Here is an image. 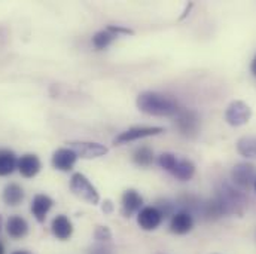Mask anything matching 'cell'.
<instances>
[{
	"label": "cell",
	"instance_id": "cell-16",
	"mask_svg": "<svg viewBox=\"0 0 256 254\" xmlns=\"http://www.w3.org/2000/svg\"><path fill=\"white\" fill-rule=\"evenodd\" d=\"M170 174H173L180 182H190L195 176V165L186 158H178V162Z\"/></svg>",
	"mask_w": 256,
	"mask_h": 254
},
{
	"label": "cell",
	"instance_id": "cell-15",
	"mask_svg": "<svg viewBox=\"0 0 256 254\" xmlns=\"http://www.w3.org/2000/svg\"><path fill=\"white\" fill-rule=\"evenodd\" d=\"M6 232L12 240H21L28 234V223L21 216H10L6 222Z\"/></svg>",
	"mask_w": 256,
	"mask_h": 254
},
{
	"label": "cell",
	"instance_id": "cell-17",
	"mask_svg": "<svg viewBox=\"0 0 256 254\" xmlns=\"http://www.w3.org/2000/svg\"><path fill=\"white\" fill-rule=\"evenodd\" d=\"M18 165L16 155L9 149H0V177H6L15 171Z\"/></svg>",
	"mask_w": 256,
	"mask_h": 254
},
{
	"label": "cell",
	"instance_id": "cell-6",
	"mask_svg": "<svg viewBox=\"0 0 256 254\" xmlns=\"http://www.w3.org/2000/svg\"><path fill=\"white\" fill-rule=\"evenodd\" d=\"M176 121V127L180 131L182 135L194 138L198 131H200V118L196 115V112H194L191 109H180V112L174 116Z\"/></svg>",
	"mask_w": 256,
	"mask_h": 254
},
{
	"label": "cell",
	"instance_id": "cell-25",
	"mask_svg": "<svg viewBox=\"0 0 256 254\" xmlns=\"http://www.w3.org/2000/svg\"><path fill=\"white\" fill-rule=\"evenodd\" d=\"M108 28L110 30V31H114L116 36H132L134 34V31L131 30V28H128V27H124V25H108Z\"/></svg>",
	"mask_w": 256,
	"mask_h": 254
},
{
	"label": "cell",
	"instance_id": "cell-24",
	"mask_svg": "<svg viewBox=\"0 0 256 254\" xmlns=\"http://www.w3.org/2000/svg\"><path fill=\"white\" fill-rule=\"evenodd\" d=\"M86 254H116V253H115L114 247H110V246H108V244H96V246H92V247L88 250V253Z\"/></svg>",
	"mask_w": 256,
	"mask_h": 254
},
{
	"label": "cell",
	"instance_id": "cell-30",
	"mask_svg": "<svg viewBox=\"0 0 256 254\" xmlns=\"http://www.w3.org/2000/svg\"><path fill=\"white\" fill-rule=\"evenodd\" d=\"M2 228H3V219H2V216H0V232H2Z\"/></svg>",
	"mask_w": 256,
	"mask_h": 254
},
{
	"label": "cell",
	"instance_id": "cell-31",
	"mask_svg": "<svg viewBox=\"0 0 256 254\" xmlns=\"http://www.w3.org/2000/svg\"><path fill=\"white\" fill-rule=\"evenodd\" d=\"M254 188H255V191H256V183H255V186H254Z\"/></svg>",
	"mask_w": 256,
	"mask_h": 254
},
{
	"label": "cell",
	"instance_id": "cell-8",
	"mask_svg": "<svg viewBox=\"0 0 256 254\" xmlns=\"http://www.w3.org/2000/svg\"><path fill=\"white\" fill-rule=\"evenodd\" d=\"M162 220H164L162 213L154 205L143 207L137 213V223L143 231H155L156 228H160Z\"/></svg>",
	"mask_w": 256,
	"mask_h": 254
},
{
	"label": "cell",
	"instance_id": "cell-20",
	"mask_svg": "<svg viewBox=\"0 0 256 254\" xmlns=\"http://www.w3.org/2000/svg\"><path fill=\"white\" fill-rule=\"evenodd\" d=\"M116 37H118V36L106 27L104 30H100V31H97V33L92 36V45H94L96 49L102 51V49H106Z\"/></svg>",
	"mask_w": 256,
	"mask_h": 254
},
{
	"label": "cell",
	"instance_id": "cell-4",
	"mask_svg": "<svg viewBox=\"0 0 256 254\" xmlns=\"http://www.w3.org/2000/svg\"><path fill=\"white\" fill-rule=\"evenodd\" d=\"M252 118V109L249 104H246L244 101H232L226 110H225V121L231 125V127H242L246 125Z\"/></svg>",
	"mask_w": 256,
	"mask_h": 254
},
{
	"label": "cell",
	"instance_id": "cell-14",
	"mask_svg": "<svg viewBox=\"0 0 256 254\" xmlns=\"http://www.w3.org/2000/svg\"><path fill=\"white\" fill-rule=\"evenodd\" d=\"M51 232L60 241L70 240V237L73 234V225H72L70 219L64 214H58L57 217H54V220L51 223Z\"/></svg>",
	"mask_w": 256,
	"mask_h": 254
},
{
	"label": "cell",
	"instance_id": "cell-26",
	"mask_svg": "<svg viewBox=\"0 0 256 254\" xmlns=\"http://www.w3.org/2000/svg\"><path fill=\"white\" fill-rule=\"evenodd\" d=\"M112 211H114V204H112V201L106 199L104 204H103V213L104 214H110Z\"/></svg>",
	"mask_w": 256,
	"mask_h": 254
},
{
	"label": "cell",
	"instance_id": "cell-11",
	"mask_svg": "<svg viewBox=\"0 0 256 254\" xmlns=\"http://www.w3.org/2000/svg\"><path fill=\"white\" fill-rule=\"evenodd\" d=\"M16 168H18V171L21 173L22 177L33 179V177H36L39 174V171L42 168V162L34 153H27V155H22L18 159Z\"/></svg>",
	"mask_w": 256,
	"mask_h": 254
},
{
	"label": "cell",
	"instance_id": "cell-3",
	"mask_svg": "<svg viewBox=\"0 0 256 254\" xmlns=\"http://www.w3.org/2000/svg\"><path fill=\"white\" fill-rule=\"evenodd\" d=\"M231 179L232 183L238 188V189H250L254 188L256 183V167L254 164H248V162H240L237 165L232 167L231 170Z\"/></svg>",
	"mask_w": 256,
	"mask_h": 254
},
{
	"label": "cell",
	"instance_id": "cell-29",
	"mask_svg": "<svg viewBox=\"0 0 256 254\" xmlns=\"http://www.w3.org/2000/svg\"><path fill=\"white\" fill-rule=\"evenodd\" d=\"M0 254H4V246L2 244V241H0Z\"/></svg>",
	"mask_w": 256,
	"mask_h": 254
},
{
	"label": "cell",
	"instance_id": "cell-9",
	"mask_svg": "<svg viewBox=\"0 0 256 254\" xmlns=\"http://www.w3.org/2000/svg\"><path fill=\"white\" fill-rule=\"evenodd\" d=\"M143 208V198L136 189H127L121 198V213L124 217L130 219Z\"/></svg>",
	"mask_w": 256,
	"mask_h": 254
},
{
	"label": "cell",
	"instance_id": "cell-10",
	"mask_svg": "<svg viewBox=\"0 0 256 254\" xmlns=\"http://www.w3.org/2000/svg\"><path fill=\"white\" fill-rule=\"evenodd\" d=\"M78 161V155L70 147L57 149L52 155V167L58 171H70Z\"/></svg>",
	"mask_w": 256,
	"mask_h": 254
},
{
	"label": "cell",
	"instance_id": "cell-23",
	"mask_svg": "<svg viewBox=\"0 0 256 254\" xmlns=\"http://www.w3.org/2000/svg\"><path fill=\"white\" fill-rule=\"evenodd\" d=\"M94 238L97 240V241H104V243H108V241H110L112 240V234H110V231H109V228H106V226H97V229H96V232H94Z\"/></svg>",
	"mask_w": 256,
	"mask_h": 254
},
{
	"label": "cell",
	"instance_id": "cell-21",
	"mask_svg": "<svg viewBox=\"0 0 256 254\" xmlns=\"http://www.w3.org/2000/svg\"><path fill=\"white\" fill-rule=\"evenodd\" d=\"M237 150L240 155L256 159V137H243L237 143Z\"/></svg>",
	"mask_w": 256,
	"mask_h": 254
},
{
	"label": "cell",
	"instance_id": "cell-27",
	"mask_svg": "<svg viewBox=\"0 0 256 254\" xmlns=\"http://www.w3.org/2000/svg\"><path fill=\"white\" fill-rule=\"evenodd\" d=\"M250 70H252V73H254V76L256 77V57L254 58V61H252V65H250Z\"/></svg>",
	"mask_w": 256,
	"mask_h": 254
},
{
	"label": "cell",
	"instance_id": "cell-28",
	"mask_svg": "<svg viewBox=\"0 0 256 254\" xmlns=\"http://www.w3.org/2000/svg\"><path fill=\"white\" fill-rule=\"evenodd\" d=\"M12 254H30L28 252H24V250H18V252H14Z\"/></svg>",
	"mask_w": 256,
	"mask_h": 254
},
{
	"label": "cell",
	"instance_id": "cell-7",
	"mask_svg": "<svg viewBox=\"0 0 256 254\" xmlns=\"http://www.w3.org/2000/svg\"><path fill=\"white\" fill-rule=\"evenodd\" d=\"M68 147L78 155V158L84 159H96L104 156L109 152V149L104 144L94 141H72L68 143Z\"/></svg>",
	"mask_w": 256,
	"mask_h": 254
},
{
	"label": "cell",
	"instance_id": "cell-5",
	"mask_svg": "<svg viewBox=\"0 0 256 254\" xmlns=\"http://www.w3.org/2000/svg\"><path fill=\"white\" fill-rule=\"evenodd\" d=\"M166 132V129L162 127H132L128 128L127 131L121 132L120 135L115 137L114 140V144L115 146H122V144H127L131 141H137V140H142V138H146V137H154V135H160Z\"/></svg>",
	"mask_w": 256,
	"mask_h": 254
},
{
	"label": "cell",
	"instance_id": "cell-12",
	"mask_svg": "<svg viewBox=\"0 0 256 254\" xmlns=\"http://www.w3.org/2000/svg\"><path fill=\"white\" fill-rule=\"evenodd\" d=\"M52 205H54V199L51 196H48L45 193H39L33 198L30 210H32V214L34 216V219L39 223H44L46 219V214L51 211Z\"/></svg>",
	"mask_w": 256,
	"mask_h": 254
},
{
	"label": "cell",
	"instance_id": "cell-2",
	"mask_svg": "<svg viewBox=\"0 0 256 254\" xmlns=\"http://www.w3.org/2000/svg\"><path fill=\"white\" fill-rule=\"evenodd\" d=\"M70 191L74 196L80 198L82 201L97 205L100 202V195L96 186L84 176L82 173H74L70 179Z\"/></svg>",
	"mask_w": 256,
	"mask_h": 254
},
{
	"label": "cell",
	"instance_id": "cell-18",
	"mask_svg": "<svg viewBox=\"0 0 256 254\" xmlns=\"http://www.w3.org/2000/svg\"><path fill=\"white\" fill-rule=\"evenodd\" d=\"M2 198H3V202L9 207H16L20 205L22 201H24V191L20 185L16 183H10L8 185L3 193H2Z\"/></svg>",
	"mask_w": 256,
	"mask_h": 254
},
{
	"label": "cell",
	"instance_id": "cell-22",
	"mask_svg": "<svg viewBox=\"0 0 256 254\" xmlns=\"http://www.w3.org/2000/svg\"><path fill=\"white\" fill-rule=\"evenodd\" d=\"M178 162V156L174 153H170V152H166V153H161L160 158H158V165L166 170L167 173H172L174 165Z\"/></svg>",
	"mask_w": 256,
	"mask_h": 254
},
{
	"label": "cell",
	"instance_id": "cell-1",
	"mask_svg": "<svg viewBox=\"0 0 256 254\" xmlns=\"http://www.w3.org/2000/svg\"><path fill=\"white\" fill-rule=\"evenodd\" d=\"M136 104L142 113L158 118H174L182 109L176 100L155 91H144L138 94Z\"/></svg>",
	"mask_w": 256,
	"mask_h": 254
},
{
	"label": "cell",
	"instance_id": "cell-13",
	"mask_svg": "<svg viewBox=\"0 0 256 254\" xmlns=\"http://www.w3.org/2000/svg\"><path fill=\"white\" fill-rule=\"evenodd\" d=\"M194 228V217L192 214L186 211H178L173 213L172 219H170V231L176 235H186L188 232H191Z\"/></svg>",
	"mask_w": 256,
	"mask_h": 254
},
{
	"label": "cell",
	"instance_id": "cell-19",
	"mask_svg": "<svg viewBox=\"0 0 256 254\" xmlns=\"http://www.w3.org/2000/svg\"><path fill=\"white\" fill-rule=\"evenodd\" d=\"M132 162L140 168H148L154 164V152L148 146H140L132 152Z\"/></svg>",
	"mask_w": 256,
	"mask_h": 254
}]
</instances>
